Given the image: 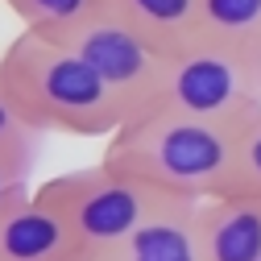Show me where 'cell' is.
<instances>
[{"mask_svg":"<svg viewBox=\"0 0 261 261\" xmlns=\"http://www.w3.org/2000/svg\"><path fill=\"white\" fill-rule=\"evenodd\" d=\"M38 195L50 207H58V216L79 237L87 261H95V257H112L153 216V207L170 191H162V187H153V182H145V178L100 158L95 166L67 170V174L42 182Z\"/></svg>","mask_w":261,"mask_h":261,"instance_id":"4","label":"cell"},{"mask_svg":"<svg viewBox=\"0 0 261 261\" xmlns=\"http://www.w3.org/2000/svg\"><path fill=\"white\" fill-rule=\"evenodd\" d=\"M199 34L261 50V0H199Z\"/></svg>","mask_w":261,"mask_h":261,"instance_id":"11","label":"cell"},{"mask_svg":"<svg viewBox=\"0 0 261 261\" xmlns=\"http://www.w3.org/2000/svg\"><path fill=\"white\" fill-rule=\"evenodd\" d=\"M58 42H71L100 71V79L112 87V95L124 108V120L158 108L166 71H170V46H162L145 25H137L112 0L100 5L79 29H71Z\"/></svg>","mask_w":261,"mask_h":261,"instance_id":"5","label":"cell"},{"mask_svg":"<svg viewBox=\"0 0 261 261\" xmlns=\"http://www.w3.org/2000/svg\"><path fill=\"white\" fill-rule=\"evenodd\" d=\"M34 162H38V149H0V207H9L34 191V182H29Z\"/></svg>","mask_w":261,"mask_h":261,"instance_id":"14","label":"cell"},{"mask_svg":"<svg viewBox=\"0 0 261 261\" xmlns=\"http://www.w3.org/2000/svg\"><path fill=\"white\" fill-rule=\"evenodd\" d=\"M42 137L46 133L38 124H29L17 95L9 91L5 75H0V149H42Z\"/></svg>","mask_w":261,"mask_h":261,"instance_id":"12","label":"cell"},{"mask_svg":"<svg viewBox=\"0 0 261 261\" xmlns=\"http://www.w3.org/2000/svg\"><path fill=\"white\" fill-rule=\"evenodd\" d=\"M95 261H108V257H95Z\"/></svg>","mask_w":261,"mask_h":261,"instance_id":"15","label":"cell"},{"mask_svg":"<svg viewBox=\"0 0 261 261\" xmlns=\"http://www.w3.org/2000/svg\"><path fill=\"white\" fill-rule=\"evenodd\" d=\"M199 207L203 199L166 195L153 207V216L108 261H207L203 237H199Z\"/></svg>","mask_w":261,"mask_h":261,"instance_id":"7","label":"cell"},{"mask_svg":"<svg viewBox=\"0 0 261 261\" xmlns=\"http://www.w3.org/2000/svg\"><path fill=\"white\" fill-rule=\"evenodd\" d=\"M0 261H87L71 224L50 207L38 187L0 207Z\"/></svg>","mask_w":261,"mask_h":261,"instance_id":"6","label":"cell"},{"mask_svg":"<svg viewBox=\"0 0 261 261\" xmlns=\"http://www.w3.org/2000/svg\"><path fill=\"white\" fill-rule=\"evenodd\" d=\"M207 261H261V195H216L199 207Z\"/></svg>","mask_w":261,"mask_h":261,"instance_id":"8","label":"cell"},{"mask_svg":"<svg viewBox=\"0 0 261 261\" xmlns=\"http://www.w3.org/2000/svg\"><path fill=\"white\" fill-rule=\"evenodd\" d=\"M137 25H145L162 46H182L199 34V0H112Z\"/></svg>","mask_w":261,"mask_h":261,"instance_id":"9","label":"cell"},{"mask_svg":"<svg viewBox=\"0 0 261 261\" xmlns=\"http://www.w3.org/2000/svg\"><path fill=\"white\" fill-rule=\"evenodd\" d=\"M0 75L29 124H38L42 133L112 137L124 124V108L112 87L71 42L21 29L0 50Z\"/></svg>","mask_w":261,"mask_h":261,"instance_id":"1","label":"cell"},{"mask_svg":"<svg viewBox=\"0 0 261 261\" xmlns=\"http://www.w3.org/2000/svg\"><path fill=\"white\" fill-rule=\"evenodd\" d=\"M158 108H174L228 128L261 116V50L212 34H195L170 50V71Z\"/></svg>","mask_w":261,"mask_h":261,"instance_id":"3","label":"cell"},{"mask_svg":"<svg viewBox=\"0 0 261 261\" xmlns=\"http://www.w3.org/2000/svg\"><path fill=\"white\" fill-rule=\"evenodd\" d=\"M228 195H261V116L241 128L237 141V166H232V187Z\"/></svg>","mask_w":261,"mask_h":261,"instance_id":"13","label":"cell"},{"mask_svg":"<svg viewBox=\"0 0 261 261\" xmlns=\"http://www.w3.org/2000/svg\"><path fill=\"white\" fill-rule=\"evenodd\" d=\"M241 128L199 120L174 108L128 116L104 145V162L137 174L170 195L216 199L232 187Z\"/></svg>","mask_w":261,"mask_h":261,"instance_id":"2","label":"cell"},{"mask_svg":"<svg viewBox=\"0 0 261 261\" xmlns=\"http://www.w3.org/2000/svg\"><path fill=\"white\" fill-rule=\"evenodd\" d=\"M100 5H108V0H5V9L21 21V29L42 38H67Z\"/></svg>","mask_w":261,"mask_h":261,"instance_id":"10","label":"cell"}]
</instances>
